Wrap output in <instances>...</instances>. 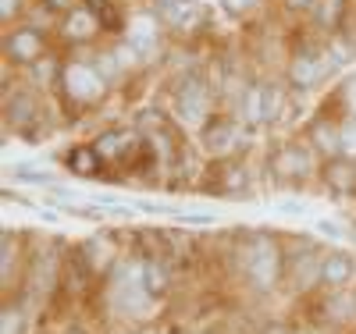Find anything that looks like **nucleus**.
Masks as SVG:
<instances>
[{"label": "nucleus", "mask_w": 356, "mask_h": 334, "mask_svg": "<svg viewBox=\"0 0 356 334\" xmlns=\"http://www.w3.org/2000/svg\"><path fill=\"white\" fill-rule=\"evenodd\" d=\"M314 15H317V25H335L342 15V0H314Z\"/></svg>", "instance_id": "obj_13"}, {"label": "nucleus", "mask_w": 356, "mask_h": 334, "mask_svg": "<svg viewBox=\"0 0 356 334\" xmlns=\"http://www.w3.org/2000/svg\"><path fill=\"white\" fill-rule=\"evenodd\" d=\"M342 149H346V153H356V125H349L342 132Z\"/></svg>", "instance_id": "obj_24"}, {"label": "nucleus", "mask_w": 356, "mask_h": 334, "mask_svg": "<svg viewBox=\"0 0 356 334\" xmlns=\"http://www.w3.org/2000/svg\"><path fill=\"white\" fill-rule=\"evenodd\" d=\"M33 110H36V107H33V97L18 93V97L11 100V107H8V121H11V125H22L25 114H33Z\"/></svg>", "instance_id": "obj_15"}, {"label": "nucleus", "mask_w": 356, "mask_h": 334, "mask_svg": "<svg viewBox=\"0 0 356 334\" xmlns=\"http://www.w3.org/2000/svg\"><path fill=\"white\" fill-rule=\"evenodd\" d=\"M18 331V313H4V334H15Z\"/></svg>", "instance_id": "obj_25"}, {"label": "nucleus", "mask_w": 356, "mask_h": 334, "mask_svg": "<svg viewBox=\"0 0 356 334\" xmlns=\"http://www.w3.org/2000/svg\"><path fill=\"white\" fill-rule=\"evenodd\" d=\"M317 274L328 285H346L353 278V260L342 256V253H332V256H324V263L317 267Z\"/></svg>", "instance_id": "obj_7"}, {"label": "nucleus", "mask_w": 356, "mask_h": 334, "mask_svg": "<svg viewBox=\"0 0 356 334\" xmlns=\"http://www.w3.org/2000/svg\"><path fill=\"white\" fill-rule=\"evenodd\" d=\"M349 107H353V114H356V82L349 85Z\"/></svg>", "instance_id": "obj_27"}, {"label": "nucleus", "mask_w": 356, "mask_h": 334, "mask_svg": "<svg viewBox=\"0 0 356 334\" xmlns=\"http://www.w3.org/2000/svg\"><path fill=\"white\" fill-rule=\"evenodd\" d=\"M15 178H18V181H40V185L54 181V174H50V171H33V167H15Z\"/></svg>", "instance_id": "obj_20"}, {"label": "nucleus", "mask_w": 356, "mask_h": 334, "mask_svg": "<svg viewBox=\"0 0 356 334\" xmlns=\"http://www.w3.org/2000/svg\"><path fill=\"white\" fill-rule=\"evenodd\" d=\"M317 142H321L324 149H339V146H342V139H332V128H328V125L317 128Z\"/></svg>", "instance_id": "obj_22"}, {"label": "nucleus", "mask_w": 356, "mask_h": 334, "mask_svg": "<svg viewBox=\"0 0 356 334\" xmlns=\"http://www.w3.org/2000/svg\"><path fill=\"white\" fill-rule=\"evenodd\" d=\"M89 160H97V149H75L72 153V167L75 171H93L97 164H89Z\"/></svg>", "instance_id": "obj_19"}, {"label": "nucleus", "mask_w": 356, "mask_h": 334, "mask_svg": "<svg viewBox=\"0 0 356 334\" xmlns=\"http://www.w3.org/2000/svg\"><path fill=\"white\" fill-rule=\"evenodd\" d=\"M225 4V11H232V15H243V11H250L257 0H221Z\"/></svg>", "instance_id": "obj_23"}, {"label": "nucleus", "mask_w": 356, "mask_h": 334, "mask_svg": "<svg viewBox=\"0 0 356 334\" xmlns=\"http://www.w3.org/2000/svg\"><path fill=\"white\" fill-rule=\"evenodd\" d=\"M267 334H285V331H282V327H271V331H267Z\"/></svg>", "instance_id": "obj_30"}, {"label": "nucleus", "mask_w": 356, "mask_h": 334, "mask_svg": "<svg viewBox=\"0 0 356 334\" xmlns=\"http://www.w3.org/2000/svg\"><path fill=\"white\" fill-rule=\"evenodd\" d=\"M278 110H282V89H275V85H264V121L278 117Z\"/></svg>", "instance_id": "obj_17"}, {"label": "nucleus", "mask_w": 356, "mask_h": 334, "mask_svg": "<svg viewBox=\"0 0 356 334\" xmlns=\"http://www.w3.org/2000/svg\"><path fill=\"white\" fill-rule=\"evenodd\" d=\"M65 93L79 103H89L104 93V75L93 65H72L65 72Z\"/></svg>", "instance_id": "obj_2"}, {"label": "nucleus", "mask_w": 356, "mask_h": 334, "mask_svg": "<svg viewBox=\"0 0 356 334\" xmlns=\"http://www.w3.org/2000/svg\"><path fill=\"white\" fill-rule=\"evenodd\" d=\"M157 18L171 25H193L200 18V4L196 0H157Z\"/></svg>", "instance_id": "obj_4"}, {"label": "nucleus", "mask_w": 356, "mask_h": 334, "mask_svg": "<svg viewBox=\"0 0 356 334\" xmlns=\"http://www.w3.org/2000/svg\"><path fill=\"white\" fill-rule=\"evenodd\" d=\"M143 288L150 292V299L168 292V278H164V270L157 263H143Z\"/></svg>", "instance_id": "obj_11"}, {"label": "nucleus", "mask_w": 356, "mask_h": 334, "mask_svg": "<svg viewBox=\"0 0 356 334\" xmlns=\"http://www.w3.org/2000/svg\"><path fill=\"white\" fill-rule=\"evenodd\" d=\"M275 167H278V174H296V178H300V174H307L310 171V160H307V153H303V149H282V153L275 157Z\"/></svg>", "instance_id": "obj_9"}, {"label": "nucleus", "mask_w": 356, "mask_h": 334, "mask_svg": "<svg viewBox=\"0 0 356 334\" xmlns=\"http://www.w3.org/2000/svg\"><path fill=\"white\" fill-rule=\"evenodd\" d=\"M324 178H328V185L339 189V192H349V189L356 185V171H353V164H332L328 171H324Z\"/></svg>", "instance_id": "obj_10"}, {"label": "nucleus", "mask_w": 356, "mask_h": 334, "mask_svg": "<svg viewBox=\"0 0 356 334\" xmlns=\"http://www.w3.org/2000/svg\"><path fill=\"white\" fill-rule=\"evenodd\" d=\"M0 11H4V18H8V15L15 11V0H4V4H0Z\"/></svg>", "instance_id": "obj_28"}, {"label": "nucleus", "mask_w": 356, "mask_h": 334, "mask_svg": "<svg viewBox=\"0 0 356 334\" xmlns=\"http://www.w3.org/2000/svg\"><path fill=\"white\" fill-rule=\"evenodd\" d=\"M353 235H356V231H353Z\"/></svg>", "instance_id": "obj_31"}, {"label": "nucleus", "mask_w": 356, "mask_h": 334, "mask_svg": "<svg viewBox=\"0 0 356 334\" xmlns=\"http://www.w3.org/2000/svg\"><path fill=\"white\" fill-rule=\"evenodd\" d=\"M154 47H157V25H154V18H136L129 25V50L146 57Z\"/></svg>", "instance_id": "obj_6"}, {"label": "nucleus", "mask_w": 356, "mask_h": 334, "mask_svg": "<svg viewBox=\"0 0 356 334\" xmlns=\"http://www.w3.org/2000/svg\"><path fill=\"white\" fill-rule=\"evenodd\" d=\"M278 210H285V214H303L307 206H303V203H289V199H285V203H278Z\"/></svg>", "instance_id": "obj_26"}, {"label": "nucleus", "mask_w": 356, "mask_h": 334, "mask_svg": "<svg viewBox=\"0 0 356 334\" xmlns=\"http://www.w3.org/2000/svg\"><path fill=\"white\" fill-rule=\"evenodd\" d=\"M228 132H232L228 121H218V125H211V128H207V146H211V149H225V146L232 142Z\"/></svg>", "instance_id": "obj_16"}, {"label": "nucleus", "mask_w": 356, "mask_h": 334, "mask_svg": "<svg viewBox=\"0 0 356 334\" xmlns=\"http://www.w3.org/2000/svg\"><path fill=\"white\" fill-rule=\"evenodd\" d=\"M175 103L182 107V114H186L189 121H196V117L203 114V107H207V85H203V82H196V78H189L182 89H178Z\"/></svg>", "instance_id": "obj_5"}, {"label": "nucleus", "mask_w": 356, "mask_h": 334, "mask_svg": "<svg viewBox=\"0 0 356 334\" xmlns=\"http://www.w3.org/2000/svg\"><path fill=\"white\" fill-rule=\"evenodd\" d=\"M40 50H43L40 36H36V33H29V28H22V33H15V36L8 40V53L18 57V60H36Z\"/></svg>", "instance_id": "obj_8"}, {"label": "nucleus", "mask_w": 356, "mask_h": 334, "mask_svg": "<svg viewBox=\"0 0 356 334\" xmlns=\"http://www.w3.org/2000/svg\"><path fill=\"white\" fill-rule=\"evenodd\" d=\"M243 117L250 121V125H257V121H264V85H253L246 100H243Z\"/></svg>", "instance_id": "obj_12"}, {"label": "nucleus", "mask_w": 356, "mask_h": 334, "mask_svg": "<svg viewBox=\"0 0 356 334\" xmlns=\"http://www.w3.org/2000/svg\"><path fill=\"white\" fill-rule=\"evenodd\" d=\"M278 267H282V260H278L275 242H271V238L253 242L250 253H246V270H250V278H253L257 285H271V281L278 278Z\"/></svg>", "instance_id": "obj_1"}, {"label": "nucleus", "mask_w": 356, "mask_h": 334, "mask_svg": "<svg viewBox=\"0 0 356 334\" xmlns=\"http://www.w3.org/2000/svg\"><path fill=\"white\" fill-rule=\"evenodd\" d=\"M356 57V43H349V40H335L332 43V60L335 65H346V60H353Z\"/></svg>", "instance_id": "obj_18"}, {"label": "nucleus", "mask_w": 356, "mask_h": 334, "mask_svg": "<svg viewBox=\"0 0 356 334\" xmlns=\"http://www.w3.org/2000/svg\"><path fill=\"white\" fill-rule=\"evenodd\" d=\"M335 68V60L328 53H300L292 60V82L296 85H314L317 78H324V72H332Z\"/></svg>", "instance_id": "obj_3"}, {"label": "nucleus", "mask_w": 356, "mask_h": 334, "mask_svg": "<svg viewBox=\"0 0 356 334\" xmlns=\"http://www.w3.org/2000/svg\"><path fill=\"white\" fill-rule=\"evenodd\" d=\"M289 4H292V8H307V4H310V0H289Z\"/></svg>", "instance_id": "obj_29"}, {"label": "nucleus", "mask_w": 356, "mask_h": 334, "mask_svg": "<svg viewBox=\"0 0 356 334\" xmlns=\"http://www.w3.org/2000/svg\"><path fill=\"white\" fill-rule=\"evenodd\" d=\"M122 146H125V139H118V132H111V135H104L97 142V153H118Z\"/></svg>", "instance_id": "obj_21"}, {"label": "nucleus", "mask_w": 356, "mask_h": 334, "mask_svg": "<svg viewBox=\"0 0 356 334\" xmlns=\"http://www.w3.org/2000/svg\"><path fill=\"white\" fill-rule=\"evenodd\" d=\"M97 28V15L93 11H75L72 18H68V33L72 36H89Z\"/></svg>", "instance_id": "obj_14"}]
</instances>
